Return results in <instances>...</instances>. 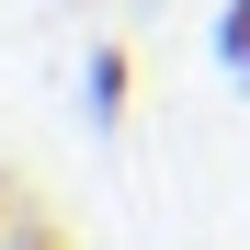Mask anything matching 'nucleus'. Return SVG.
Returning <instances> with one entry per match:
<instances>
[{
  "mask_svg": "<svg viewBox=\"0 0 250 250\" xmlns=\"http://www.w3.org/2000/svg\"><path fill=\"white\" fill-rule=\"evenodd\" d=\"M80 103H91V125H125V103H137L125 46H91V57H80Z\"/></svg>",
  "mask_w": 250,
  "mask_h": 250,
  "instance_id": "f257e3e1",
  "label": "nucleus"
},
{
  "mask_svg": "<svg viewBox=\"0 0 250 250\" xmlns=\"http://www.w3.org/2000/svg\"><path fill=\"white\" fill-rule=\"evenodd\" d=\"M216 68L250 91V0H228V12H216Z\"/></svg>",
  "mask_w": 250,
  "mask_h": 250,
  "instance_id": "f03ea898",
  "label": "nucleus"
},
{
  "mask_svg": "<svg viewBox=\"0 0 250 250\" xmlns=\"http://www.w3.org/2000/svg\"><path fill=\"white\" fill-rule=\"evenodd\" d=\"M0 250H57V228H34V216H23V228H12V239H0Z\"/></svg>",
  "mask_w": 250,
  "mask_h": 250,
  "instance_id": "7ed1b4c3",
  "label": "nucleus"
},
{
  "mask_svg": "<svg viewBox=\"0 0 250 250\" xmlns=\"http://www.w3.org/2000/svg\"><path fill=\"white\" fill-rule=\"evenodd\" d=\"M12 228H23V216H12V193H0V239H12Z\"/></svg>",
  "mask_w": 250,
  "mask_h": 250,
  "instance_id": "20e7f679",
  "label": "nucleus"
}]
</instances>
